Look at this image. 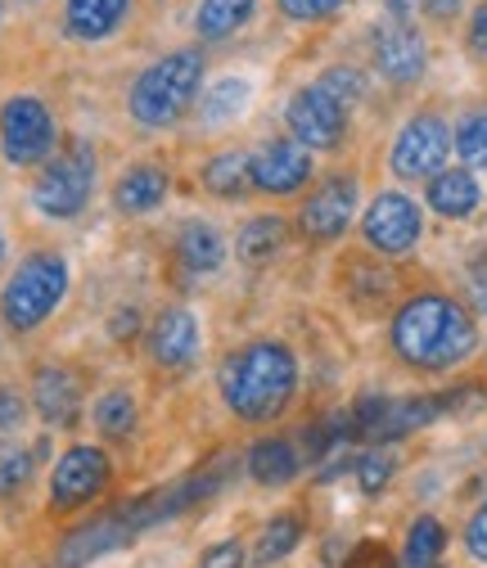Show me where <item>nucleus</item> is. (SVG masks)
Segmentation results:
<instances>
[{
    "label": "nucleus",
    "instance_id": "23",
    "mask_svg": "<svg viewBox=\"0 0 487 568\" xmlns=\"http://www.w3.org/2000/svg\"><path fill=\"white\" fill-rule=\"evenodd\" d=\"M253 100V87L240 82V78H222L207 87V95L199 100V122L203 126H222V122H235Z\"/></svg>",
    "mask_w": 487,
    "mask_h": 568
},
{
    "label": "nucleus",
    "instance_id": "36",
    "mask_svg": "<svg viewBox=\"0 0 487 568\" xmlns=\"http://www.w3.org/2000/svg\"><path fill=\"white\" fill-rule=\"evenodd\" d=\"M465 546H469L474 559L487 564V501L474 510V519H469V528H465Z\"/></svg>",
    "mask_w": 487,
    "mask_h": 568
},
{
    "label": "nucleus",
    "instance_id": "35",
    "mask_svg": "<svg viewBox=\"0 0 487 568\" xmlns=\"http://www.w3.org/2000/svg\"><path fill=\"white\" fill-rule=\"evenodd\" d=\"M199 568H244V546L240 541H222V546H213L199 559Z\"/></svg>",
    "mask_w": 487,
    "mask_h": 568
},
{
    "label": "nucleus",
    "instance_id": "9",
    "mask_svg": "<svg viewBox=\"0 0 487 568\" xmlns=\"http://www.w3.org/2000/svg\"><path fill=\"white\" fill-rule=\"evenodd\" d=\"M104 487H109V456L100 447H68L50 474V506L54 510L91 506Z\"/></svg>",
    "mask_w": 487,
    "mask_h": 568
},
{
    "label": "nucleus",
    "instance_id": "25",
    "mask_svg": "<svg viewBox=\"0 0 487 568\" xmlns=\"http://www.w3.org/2000/svg\"><path fill=\"white\" fill-rule=\"evenodd\" d=\"M91 419H95V429H100L104 438L122 443V438H131V429H135V419H141V410H135V397H131L126 388H109L104 397H95Z\"/></svg>",
    "mask_w": 487,
    "mask_h": 568
},
{
    "label": "nucleus",
    "instance_id": "26",
    "mask_svg": "<svg viewBox=\"0 0 487 568\" xmlns=\"http://www.w3.org/2000/svg\"><path fill=\"white\" fill-rule=\"evenodd\" d=\"M244 185H253V181H248V159H244L240 150H226V154H217V159L203 163V190H207V194L240 199Z\"/></svg>",
    "mask_w": 487,
    "mask_h": 568
},
{
    "label": "nucleus",
    "instance_id": "29",
    "mask_svg": "<svg viewBox=\"0 0 487 568\" xmlns=\"http://www.w3.org/2000/svg\"><path fill=\"white\" fill-rule=\"evenodd\" d=\"M452 150L469 168H487V113H465L460 126L452 131Z\"/></svg>",
    "mask_w": 487,
    "mask_h": 568
},
{
    "label": "nucleus",
    "instance_id": "41",
    "mask_svg": "<svg viewBox=\"0 0 487 568\" xmlns=\"http://www.w3.org/2000/svg\"><path fill=\"white\" fill-rule=\"evenodd\" d=\"M406 568H415V564H406ZM429 568H438V564H429Z\"/></svg>",
    "mask_w": 487,
    "mask_h": 568
},
{
    "label": "nucleus",
    "instance_id": "33",
    "mask_svg": "<svg viewBox=\"0 0 487 568\" xmlns=\"http://www.w3.org/2000/svg\"><path fill=\"white\" fill-rule=\"evenodd\" d=\"M384 6L397 14V23L425 14V19H452L460 10V0H384Z\"/></svg>",
    "mask_w": 487,
    "mask_h": 568
},
{
    "label": "nucleus",
    "instance_id": "8",
    "mask_svg": "<svg viewBox=\"0 0 487 568\" xmlns=\"http://www.w3.org/2000/svg\"><path fill=\"white\" fill-rule=\"evenodd\" d=\"M366 244L384 257H402L410 253L415 244H420V231H425V217L420 207H415V199H406L402 190H384L375 194V203L366 207Z\"/></svg>",
    "mask_w": 487,
    "mask_h": 568
},
{
    "label": "nucleus",
    "instance_id": "1",
    "mask_svg": "<svg viewBox=\"0 0 487 568\" xmlns=\"http://www.w3.org/2000/svg\"><path fill=\"white\" fill-rule=\"evenodd\" d=\"M478 347L474 316L447 294H420L393 316V352L415 371H452Z\"/></svg>",
    "mask_w": 487,
    "mask_h": 568
},
{
    "label": "nucleus",
    "instance_id": "17",
    "mask_svg": "<svg viewBox=\"0 0 487 568\" xmlns=\"http://www.w3.org/2000/svg\"><path fill=\"white\" fill-rule=\"evenodd\" d=\"M483 203V190H478V176L465 172V168H452V172H438L429 181V207L447 222H465L474 217V207Z\"/></svg>",
    "mask_w": 487,
    "mask_h": 568
},
{
    "label": "nucleus",
    "instance_id": "30",
    "mask_svg": "<svg viewBox=\"0 0 487 568\" xmlns=\"http://www.w3.org/2000/svg\"><path fill=\"white\" fill-rule=\"evenodd\" d=\"M28 478H32V452L19 443H6L0 447V496H14Z\"/></svg>",
    "mask_w": 487,
    "mask_h": 568
},
{
    "label": "nucleus",
    "instance_id": "19",
    "mask_svg": "<svg viewBox=\"0 0 487 568\" xmlns=\"http://www.w3.org/2000/svg\"><path fill=\"white\" fill-rule=\"evenodd\" d=\"M298 469H303V456L290 438H262L248 447V474L262 487H285L298 478Z\"/></svg>",
    "mask_w": 487,
    "mask_h": 568
},
{
    "label": "nucleus",
    "instance_id": "3",
    "mask_svg": "<svg viewBox=\"0 0 487 568\" xmlns=\"http://www.w3.org/2000/svg\"><path fill=\"white\" fill-rule=\"evenodd\" d=\"M203 82V59L199 50H176L163 54L159 63H150L141 78L131 87V118L145 122V126H172L190 100L199 95Z\"/></svg>",
    "mask_w": 487,
    "mask_h": 568
},
{
    "label": "nucleus",
    "instance_id": "37",
    "mask_svg": "<svg viewBox=\"0 0 487 568\" xmlns=\"http://www.w3.org/2000/svg\"><path fill=\"white\" fill-rule=\"evenodd\" d=\"M23 397L14 393V388H6V384H0V434H10V429H19V424H23Z\"/></svg>",
    "mask_w": 487,
    "mask_h": 568
},
{
    "label": "nucleus",
    "instance_id": "22",
    "mask_svg": "<svg viewBox=\"0 0 487 568\" xmlns=\"http://www.w3.org/2000/svg\"><path fill=\"white\" fill-rule=\"evenodd\" d=\"M253 6L257 0H199L194 28L203 41H226L231 32H240L253 19Z\"/></svg>",
    "mask_w": 487,
    "mask_h": 568
},
{
    "label": "nucleus",
    "instance_id": "14",
    "mask_svg": "<svg viewBox=\"0 0 487 568\" xmlns=\"http://www.w3.org/2000/svg\"><path fill=\"white\" fill-rule=\"evenodd\" d=\"M131 537H135V528L126 524L122 510H113V515H104V519H95V524H87V528H78V532L63 537V546H59V568H87V564H95L100 555H113L118 546H126Z\"/></svg>",
    "mask_w": 487,
    "mask_h": 568
},
{
    "label": "nucleus",
    "instance_id": "21",
    "mask_svg": "<svg viewBox=\"0 0 487 568\" xmlns=\"http://www.w3.org/2000/svg\"><path fill=\"white\" fill-rule=\"evenodd\" d=\"M131 10V0H68V32L78 41L109 37Z\"/></svg>",
    "mask_w": 487,
    "mask_h": 568
},
{
    "label": "nucleus",
    "instance_id": "32",
    "mask_svg": "<svg viewBox=\"0 0 487 568\" xmlns=\"http://www.w3.org/2000/svg\"><path fill=\"white\" fill-rule=\"evenodd\" d=\"M321 87L338 100V104H357L366 95V78L357 73V68H329V73L321 78Z\"/></svg>",
    "mask_w": 487,
    "mask_h": 568
},
{
    "label": "nucleus",
    "instance_id": "15",
    "mask_svg": "<svg viewBox=\"0 0 487 568\" xmlns=\"http://www.w3.org/2000/svg\"><path fill=\"white\" fill-rule=\"evenodd\" d=\"M150 352H154V362L172 375L190 371L199 362V321L185 312V307H172L159 316L154 334H150Z\"/></svg>",
    "mask_w": 487,
    "mask_h": 568
},
{
    "label": "nucleus",
    "instance_id": "38",
    "mask_svg": "<svg viewBox=\"0 0 487 568\" xmlns=\"http://www.w3.org/2000/svg\"><path fill=\"white\" fill-rule=\"evenodd\" d=\"M469 298H474V307L487 316V253L469 266Z\"/></svg>",
    "mask_w": 487,
    "mask_h": 568
},
{
    "label": "nucleus",
    "instance_id": "2",
    "mask_svg": "<svg viewBox=\"0 0 487 568\" xmlns=\"http://www.w3.org/2000/svg\"><path fill=\"white\" fill-rule=\"evenodd\" d=\"M298 393V357L285 343H244L222 366V397L240 419H275Z\"/></svg>",
    "mask_w": 487,
    "mask_h": 568
},
{
    "label": "nucleus",
    "instance_id": "18",
    "mask_svg": "<svg viewBox=\"0 0 487 568\" xmlns=\"http://www.w3.org/2000/svg\"><path fill=\"white\" fill-rule=\"evenodd\" d=\"M168 199V172L159 163H135L122 172V181L113 185V203L118 212H154Z\"/></svg>",
    "mask_w": 487,
    "mask_h": 568
},
{
    "label": "nucleus",
    "instance_id": "13",
    "mask_svg": "<svg viewBox=\"0 0 487 568\" xmlns=\"http://www.w3.org/2000/svg\"><path fill=\"white\" fill-rule=\"evenodd\" d=\"M375 68H379L388 82H397V87L425 78V68H429V45H425V37L415 32L410 23H388V28H379V32H375Z\"/></svg>",
    "mask_w": 487,
    "mask_h": 568
},
{
    "label": "nucleus",
    "instance_id": "28",
    "mask_svg": "<svg viewBox=\"0 0 487 568\" xmlns=\"http://www.w3.org/2000/svg\"><path fill=\"white\" fill-rule=\"evenodd\" d=\"M298 541H303V519H298V515H275V519L262 528L253 559H257V564H275V559H285Z\"/></svg>",
    "mask_w": 487,
    "mask_h": 568
},
{
    "label": "nucleus",
    "instance_id": "20",
    "mask_svg": "<svg viewBox=\"0 0 487 568\" xmlns=\"http://www.w3.org/2000/svg\"><path fill=\"white\" fill-rule=\"evenodd\" d=\"M176 262L185 266V275H207L226 262V244H222V231L207 226V222H190L181 226L176 235Z\"/></svg>",
    "mask_w": 487,
    "mask_h": 568
},
{
    "label": "nucleus",
    "instance_id": "7",
    "mask_svg": "<svg viewBox=\"0 0 487 568\" xmlns=\"http://www.w3.org/2000/svg\"><path fill=\"white\" fill-rule=\"evenodd\" d=\"M447 154H452V126H447L438 113H415V118L397 131L388 163H393V172H397L402 181H425V176L434 181V176L443 172Z\"/></svg>",
    "mask_w": 487,
    "mask_h": 568
},
{
    "label": "nucleus",
    "instance_id": "27",
    "mask_svg": "<svg viewBox=\"0 0 487 568\" xmlns=\"http://www.w3.org/2000/svg\"><path fill=\"white\" fill-rule=\"evenodd\" d=\"M443 546H447V528L434 515H420L410 524V532H406V564L429 568V564H438Z\"/></svg>",
    "mask_w": 487,
    "mask_h": 568
},
{
    "label": "nucleus",
    "instance_id": "39",
    "mask_svg": "<svg viewBox=\"0 0 487 568\" xmlns=\"http://www.w3.org/2000/svg\"><path fill=\"white\" fill-rule=\"evenodd\" d=\"M465 41H469L474 54H487V0L469 14V32H465Z\"/></svg>",
    "mask_w": 487,
    "mask_h": 568
},
{
    "label": "nucleus",
    "instance_id": "11",
    "mask_svg": "<svg viewBox=\"0 0 487 568\" xmlns=\"http://www.w3.org/2000/svg\"><path fill=\"white\" fill-rule=\"evenodd\" d=\"M248 181L262 194H294L312 181V154L307 145H298L294 135L281 140H266V145L248 159Z\"/></svg>",
    "mask_w": 487,
    "mask_h": 568
},
{
    "label": "nucleus",
    "instance_id": "16",
    "mask_svg": "<svg viewBox=\"0 0 487 568\" xmlns=\"http://www.w3.org/2000/svg\"><path fill=\"white\" fill-rule=\"evenodd\" d=\"M32 402H37V410H41L45 424H54V429H73L78 415H82V384H78L73 371L45 366V371H37Z\"/></svg>",
    "mask_w": 487,
    "mask_h": 568
},
{
    "label": "nucleus",
    "instance_id": "4",
    "mask_svg": "<svg viewBox=\"0 0 487 568\" xmlns=\"http://www.w3.org/2000/svg\"><path fill=\"white\" fill-rule=\"evenodd\" d=\"M63 294H68V262L59 253H32L10 275L6 294H0V316H6L19 334H28L59 307Z\"/></svg>",
    "mask_w": 487,
    "mask_h": 568
},
{
    "label": "nucleus",
    "instance_id": "34",
    "mask_svg": "<svg viewBox=\"0 0 487 568\" xmlns=\"http://www.w3.org/2000/svg\"><path fill=\"white\" fill-rule=\"evenodd\" d=\"M334 10H343V0H281V14L285 19H298V23L329 19Z\"/></svg>",
    "mask_w": 487,
    "mask_h": 568
},
{
    "label": "nucleus",
    "instance_id": "10",
    "mask_svg": "<svg viewBox=\"0 0 487 568\" xmlns=\"http://www.w3.org/2000/svg\"><path fill=\"white\" fill-rule=\"evenodd\" d=\"M290 135L307 150H334L343 131H347V104H338L321 82L316 87H303L294 100H290Z\"/></svg>",
    "mask_w": 487,
    "mask_h": 568
},
{
    "label": "nucleus",
    "instance_id": "31",
    "mask_svg": "<svg viewBox=\"0 0 487 568\" xmlns=\"http://www.w3.org/2000/svg\"><path fill=\"white\" fill-rule=\"evenodd\" d=\"M353 469H357L362 491H366V496H375V491H384V487H388V478H393V456H388V452H366V456H357V460H353Z\"/></svg>",
    "mask_w": 487,
    "mask_h": 568
},
{
    "label": "nucleus",
    "instance_id": "12",
    "mask_svg": "<svg viewBox=\"0 0 487 568\" xmlns=\"http://www.w3.org/2000/svg\"><path fill=\"white\" fill-rule=\"evenodd\" d=\"M353 212H357V181L353 176H329L307 194L298 222H303L307 240L329 244V240H338L347 226H353Z\"/></svg>",
    "mask_w": 487,
    "mask_h": 568
},
{
    "label": "nucleus",
    "instance_id": "24",
    "mask_svg": "<svg viewBox=\"0 0 487 568\" xmlns=\"http://www.w3.org/2000/svg\"><path fill=\"white\" fill-rule=\"evenodd\" d=\"M285 222L281 217H253V222H244L240 226V235H235V253H240V262H248V266H257V262H271L275 253L285 248Z\"/></svg>",
    "mask_w": 487,
    "mask_h": 568
},
{
    "label": "nucleus",
    "instance_id": "5",
    "mask_svg": "<svg viewBox=\"0 0 487 568\" xmlns=\"http://www.w3.org/2000/svg\"><path fill=\"white\" fill-rule=\"evenodd\" d=\"M91 190H95V154L91 145H68L63 154H54L45 163V172L37 176L32 185V203L54 222H68L91 203Z\"/></svg>",
    "mask_w": 487,
    "mask_h": 568
},
{
    "label": "nucleus",
    "instance_id": "6",
    "mask_svg": "<svg viewBox=\"0 0 487 568\" xmlns=\"http://www.w3.org/2000/svg\"><path fill=\"white\" fill-rule=\"evenodd\" d=\"M0 150L14 168H37L54 150V118L37 95H14L0 109Z\"/></svg>",
    "mask_w": 487,
    "mask_h": 568
},
{
    "label": "nucleus",
    "instance_id": "40",
    "mask_svg": "<svg viewBox=\"0 0 487 568\" xmlns=\"http://www.w3.org/2000/svg\"><path fill=\"white\" fill-rule=\"evenodd\" d=\"M0 257H6V235H0Z\"/></svg>",
    "mask_w": 487,
    "mask_h": 568
}]
</instances>
